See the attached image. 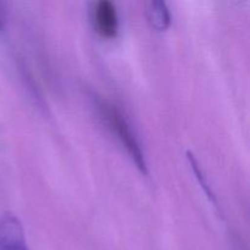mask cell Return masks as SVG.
Returning a JSON list of instances; mask_svg holds the SVG:
<instances>
[{"label":"cell","mask_w":250,"mask_h":250,"mask_svg":"<svg viewBox=\"0 0 250 250\" xmlns=\"http://www.w3.org/2000/svg\"><path fill=\"white\" fill-rule=\"evenodd\" d=\"M146 17L149 23L156 31H166L170 26L171 16L166 2L164 1H150L146 5Z\"/></svg>","instance_id":"277c9868"},{"label":"cell","mask_w":250,"mask_h":250,"mask_svg":"<svg viewBox=\"0 0 250 250\" xmlns=\"http://www.w3.org/2000/svg\"><path fill=\"white\" fill-rule=\"evenodd\" d=\"M1 26H2V23H1V17H0V28H1Z\"/></svg>","instance_id":"5b68a950"},{"label":"cell","mask_w":250,"mask_h":250,"mask_svg":"<svg viewBox=\"0 0 250 250\" xmlns=\"http://www.w3.org/2000/svg\"><path fill=\"white\" fill-rule=\"evenodd\" d=\"M98 106H99L100 112H102L103 117L106 121L107 126L112 129V132H115L122 146L126 148L131 158L134 160L136 165L141 168L142 172L146 173V159H144L143 151H142V148L139 146L138 141H137L136 136L132 132L131 126L128 125L127 120L125 119L124 115L121 114V111L116 106H114L110 103L104 102V100H100L98 103Z\"/></svg>","instance_id":"6da1fadb"},{"label":"cell","mask_w":250,"mask_h":250,"mask_svg":"<svg viewBox=\"0 0 250 250\" xmlns=\"http://www.w3.org/2000/svg\"><path fill=\"white\" fill-rule=\"evenodd\" d=\"M0 248L2 250H28L24 232L16 216L6 214L0 219Z\"/></svg>","instance_id":"3957f363"},{"label":"cell","mask_w":250,"mask_h":250,"mask_svg":"<svg viewBox=\"0 0 250 250\" xmlns=\"http://www.w3.org/2000/svg\"><path fill=\"white\" fill-rule=\"evenodd\" d=\"M93 22L103 38H115L119 33V16L116 6L110 0H99L93 6Z\"/></svg>","instance_id":"7a4b0ae2"}]
</instances>
